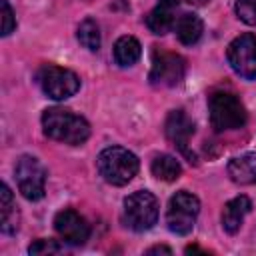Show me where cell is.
Listing matches in <instances>:
<instances>
[{
	"instance_id": "cell-21",
	"label": "cell",
	"mask_w": 256,
	"mask_h": 256,
	"mask_svg": "<svg viewBox=\"0 0 256 256\" xmlns=\"http://www.w3.org/2000/svg\"><path fill=\"white\" fill-rule=\"evenodd\" d=\"M28 252L34 254V256H40V254H56V252H60V244L56 240L40 238V240H34L28 246Z\"/></svg>"
},
{
	"instance_id": "cell-5",
	"label": "cell",
	"mask_w": 256,
	"mask_h": 256,
	"mask_svg": "<svg viewBox=\"0 0 256 256\" xmlns=\"http://www.w3.org/2000/svg\"><path fill=\"white\" fill-rule=\"evenodd\" d=\"M198 212H200V200L188 190H178L168 202V210H166L168 230L180 236L190 234L196 224Z\"/></svg>"
},
{
	"instance_id": "cell-2",
	"label": "cell",
	"mask_w": 256,
	"mask_h": 256,
	"mask_svg": "<svg viewBox=\"0 0 256 256\" xmlns=\"http://www.w3.org/2000/svg\"><path fill=\"white\" fill-rule=\"evenodd\" d=\"M96 166H98L100 176L108 184L124 186L136 176L140 162H138L136 154H132L130 150H126L122 146H108L98 154Z\"/></svg>"
},
{
	"instance_id": "cell-1",
	"label": "cell",
	"mask_w": 256,
	"mask_h": 256,
	"mask_svg": "<svg viewBox=\"0 0 256 256\" xmlns=\"http://www.w3.org/2000/svg\"><path fill=\"white\" fill-rule=\"evenodd\" d=\"M42 130L48 138L62 142V144H70V146H78L84 144L90 136V124L74 114L72 110L66 108H46L42 114Z\"/></svg>"
},
{
	"instance_id": "cell-7",
	"label": "cell",
	"mask_w": 256,
	"mask_h": 256,
	"mask_svg": "<svg viewBox=\"0 0 256 256\" xmlns=\"http://www.w3.org/2000/svg\"><path fill=\"white\" fill-rule=\"evenodd\" d=\"M14 174H16V184H18V190L20 194L26 198V200H40L46 192V178H48V172L44 168V164L34 158V156H20L18 162H16V168H14Z\"/></svg>"
},
{
	"instance_id": "cell-11",
	"label": "cell",
	"mask_w": 256,
	"mask_h": 256,
	"mask_svg": "<svg viewBox=\"0 0 256 256\" xmlns=\"http://www.w3.org/2000/svg\"><path fill=\"white\" fill-rule=\"evenodd\" d=\"M164 134L190 162H196L194 152H190V148H188L190 136L194 134V122L186 116L184 110H172L168 114V118L164 122Z\"/></svg>"
},
{
	"instance_id": "cell-23",
	"label": "cell",
	"mask_w": 256,
	"mask_h": 256,
	"mask_svg": "<svg viewBox=\"0 0 256 256\" xmlns=\"http://www.w3.org/2000/svg\"><path fill=\"white\" fill-rule=\"evenodd\" d=\"M160 252H164V254H172V250H170L168 246H152V248L146 250V254H160Z\"/></svg>"
},
{
	"instance_id": "cell-15",
	"label": "cell",
	"mask_w": 256,
	"mask_h": 256,
	"mask_svg": "<svg viewBox=\"0 0 256 256\" xmlns=\"http://www.w3.org/2000/svg\"><path fill=\"white\" fill-rule=\"evenodd\" d=\"M174 30H176V36H178V40H180L182 44L192 46V44H196V42L200 40L202 30H204V24H202L200 16H196V14H192V12H186V14H182V16L176 20Z\"/></svg>"
},
{
	"instance_id": "cell-6",
	"label": "cell",
	"mask_w": 256,
	"mask_h": 256,
	"mask_svg": "<svg viewBox=\"0 0 256 256\" xmlns=\"http://www.w3.org/2000/svg\"><path fill=\"white\" fill-rule=\"evenodd\" d=\"M36 80H38L42 92L52 100H66V98L74 96L80 88V78L76 76V72H72L68 68L54 66V64H44L38 70Z\"/></svg>"
},
{
	"instance_id": "cell-12",
	"label": "cell",
	"mask_w": 256,
	"mask_h": 256,
	"mask_svg": "<svg viewBox=\"0 0 256 256\" xmlns=\"http://www.w3.org/2000/svg\"><path fill=\"white\" fill-rule=\"evenodd\" d=\"M178 14V0H160L146 16V26L154 34H168L180 16Z\"/></svg>"
},
{
	"instance_id": "cell-22",
	"label": "cell",
	"mask_w": 256,
	"mask_h": 256,
	"mask_svg": "<svg viewBox=\"0 0 256 256\" xmlns=\"http://www.w3.org/2000/svg\"><path fill=\"white\" fill-rule=\"evenodd\" d=\"M0 6H2V36H8L16 28V18L8 0H0Z\"/></svg>"
},
{
	"instance_id": "cell-14",
	"label": "cell",
	"mask_w": 256,
	"mask_h": 256,
	"mask_svg": "<svg viewBox=\"0 0 256 256\" xmlns=\"http://www.w3.org/2000/svg\"><path fill=\"white\" fill-rule=\"evenodd\" d=\"M228 176L232 182L242 184V186L256 184V152H246V154L230 158Z\"/></svg>"
},
{
	"instance_id": "cell-18",
	"label": "cell",
	"mask_w": 256,
	"mask_h": 256,
	"mask_svg": "<svg viewBox=\"0 0 256 256\" xmlns=\"http://www.w3.org/2000/svg\"><path fill=\"white\" fill-rule=\"evenodd\" d=\"M150 168H152V174L158 180H164V182H174L182 174L180 162L174 156H170V154H156Z\"/></svg>"
},
{
	"instance_id": "cell-8",
	"label": "cell",
	"mask_w": 256,
	"mask_h": 256,
	"mask_svg": "<svg viewBox=\"0 0 256 256\" xmlns=\"http://www.w3.org/2000/svg\"><path fill=\"white\" fill-rule=\"evenodd\" d=\"M184 72H186V64L180 54L166 52V50H154L152 66H150V74H148V80L152 86L172 88L182 82Z\"/></svg>"
},
{
	"instance_id": "cell-20",
	"label": "cell",
	"mask_w": 256,
	"mask_h": 256,
	"mask_svg": "<svg viewBox=\"0 0 256 256\" xmlns=\"http://www.w3.org/2000/svg\"><path fill=\"white\" fill-rule=\"evenodd\" d=\"M236 14L244 24L256 26V0H236Z\"/></svg>"
},
{
	"instance_id": "cell-13",
	"label": "cell",
	"mask_w": 256,
	"mask_h": 256,
	"mask_svg": "<svg viewBox=\"0 0 256 256\" xmlns=\"http://www.w3.org/2000/svg\"><path fill=\"white\" fill-rule=\"evenodd\" d=\"M252 210V202L248 196L240 194L232 200H228L224 204V210H222V228L228 232V234H236L246 218V214Z\"/></svg>"
},
{
	"instance_id": "cell-24",
	"label": "cell",
	"mask_w": 256,
	"mask_h": 256,
	"mask_svg": "<svg viewBox=\"0 0 256 256\" xmlns=\"http://www.w3.org/2000/svg\"><path fill=\"white\" fill-rule=\"evenodd\" d=\"M184 2H188L192 6H204V4H208V0H184Z\"/></svg>"
},
{
	"instance_id": "cell-3",
	"label": "cell",
	"mask_w": 256,
	"mask_h": 256,
	"mask_svg": "<svg viewBox=\"0 0 256 256\" xmlns=\"http://www.w3.org/2000/svg\"><path fill=\"white\" fill-rule=\"evenodd\" d=\"M208 114H210V124L216 132L236 130L246 124V108L242 100L236 94L226 90H218L210 94Z\"/></svg>"
},
{
	"instance_id": "cell-9",
	"label": "cell",
	"mask_w": 256,
	"mask_h": 256,
	"mask_svg": "<svg viewBox=\"0 0 256 256\" xmlns=\"http://www.w3.org/2000/svg\"><path fill=\"white\" fill-rule=\"evenodd\" d=\"M226 58L230 68L238 76L246 80H256V36L254 34L236 36L228 44Z\"/></svg>"
},
{
	"instance_id": "cell-4",
	"label": "cell",
	"mask_w": 256,
	"mask_h": 256,
	"mask_svg": "<svg viewBox=\"0 0 256 256\" xmlns=\"http://www.w3.org/2000/svg\"><path fill=\"white\" fill-rule=\"evenodd\" d=\"M124 224L134 232L150 230L158 220V200L148 190H138L124 200Z\"/></svg>"
},
{
	"instance_id": "cell-19",
	"label": "cell",
	"mask_w": 256,
	"mask_h": 256,
	"mask_svg": "<svg viewBox=\"0 0 256 256\" xmlns=\"http://www.w3.org/2000/svg\"><path fill=\"white\" fill-rule=\"evenodd\" d=\"M76 36H78V42H80L86 50L96 52V50L100 48L102 38H100V28H98L96 20H92V18L82 20V22H80V26H78Z\"/></svg>"
},
{
	"instance_id": "cell-17",
	"label": "cell",
	"mask_w": 256,
	"mask_h": 256,
	"mask_svg": "<svg viewBox=\"0 0 256 256\" xmlns=\"http://www.w3.org/2000/svg\"><path fill=\"white\" fill-rule=\"evenodd\" d=\"M142 46L134 36H120L114 44V60L120 66H134L140 60Z\"/></svg>"
},
{
	"instance_id": "cell-16",
	"label": "cell",
	"mask_w": 256,
	"mask_h": 256,
	"mask_svg": "<svg viewBox=\"0 0 256 256\" xmlns=\"http://www.w3.org/2000/svg\"><path fill=\"white\" fill-rule=\"evenodd\" d=\"M0 210H2V232L4 234H14L20 226V216L14 204V196L8 188V184L0 186Z\"/></svg>"
},
{
	"instance_id": "cell-10",
	"label": "cell",
	"mask_w": 256,
	"mask_h": 256,
	"mask_svg": "<svg viewBox=\"0 0 256 256\" xmlns=\"http://www.w3.org/2000/svg\"><path fill=\"white\" fill-rule=\"evenodd\" d=\"M54 230L70 246H82L90 238V224L72 208H64L54 216Z\"/></svg>"
}]
</instances>
